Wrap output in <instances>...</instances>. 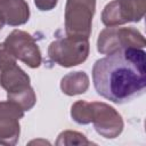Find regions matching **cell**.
<instances>
[{
  "label": "cell",
  "instance_id": "1",
  "mask_svg": "<svg viewBox=\"0 0 146 146\" xmlns=\"http://www.w3.org/2000/svg\"><path fill=\"white\" fill-rule=\"evenodd\" d=\"M96 91L104 98L123 104L143 95L146 87V54L124 48L98 59L92 67Z\"/></svg>",
  "mask_w": 146,
  "mask_h": 146
},
{
  "label": "cell",
  "instance_id": "2",
  "mask_svg": "<svg viewBox=\"0 0 146 146\" xmlns=\"http://www.w3.org/2000/svg\"><path fill=\"white\" fill-rule=\"evenodd\" d=\"M71 115L79 124L92 122L96 131L104 138H115L123 129L121 115L105 103L78 100L72 105Z\"/></svg>",
  "mask_w": 146,
  "mask_h": 146
},
{
  "label": "cell",
  "instance_id": "3",
  "mask_svg": "<svg viewBox=\"0 0 146 146\" xmlns=\"http://www.w3.org/2000/svg\"><path fill=\"white\" fill-rule=\"evenodd\" d=\"M96 0H67L65 7V33L76 40H88Z\"/></svg>",
  "mask_w": 146,
  "mask_h": 146
},
{
  "label": "cell",
  "instance_id": "4",
  "mask_svg": "<svg viewBox=\"0 0 146 146\" xmlns=\"http://www.w3.org/2000/svg\"><path fill=\"white\" fill-rule=\"evenodd\" d=\"M146 46L144 35L133 27L108 26L99 33L97 50L100 54H112L124 48H139Z\"/></svg>",
  "mask_w": 146,
  "mask_h": 146
},
{
  "label": "cell",
  "instance_id": "5",
  "mask_svg": "<svg viewBox=\"0 0 146 146\" xmlns=\"http://www.w3.org/2000/svg\"><path fill=\"white\" fill-rule=\"evenodd\" d=\"M52 62L64 67H71L83 63L89 55L88 40H76L70 36H58L48 49Z\"/></svg>",
  "mask_w": 146,
  "mask_h": 146
},
{
  "label": "cell",
  "instance_id": "6",
  "mask_svg": "<svg viewBox=\"0 0 146 146\" xmlns=\"http://www.w3.org/2000/svg\"><path fill=\"white\" fill-rule=\"evenodd\" d=\"M146 10V0H113L107 3L102 14L106 26H116L129 22H139Z\"/></svg>",
  "mask_w": 146,
  "mask_h": 146
},
{
  "label": "cell",
  "instance_id": "7",
  "mask_svg": "<svg viewBox=\"0 0 146 146\" xmlns=\"http://www.w3.org/2000/svg\"><path fill=\"white\" fill-rule=\"evenodd\" d=\"M8 51L27 66L35 68L41 64V52L34 39L22 30H14L5 40Z\"/></svg>",
  "mask_w": 146,
  "mask_h": 146
},
{
  "label": "cell",
  "instance_id": "8",
  "mask_svg": "<svg viewBox=\"0 0 146 146\" xmlns=\"http://www.w3.org/2000/svg\"><path fill=\"white\" fill-rule=\"evenodd\" d=\"M24 115L21 106L14 102L0 103V144L15 145L19 137V119Z\"/></svg>",
  "mask_w": 146,
  "mask_h": 146
},
{
  "label": "cell",
  "instance_id": "9",
  "mask_svg": "<svg viewBox=\"0 0 146 146\" xmlns=\"http://www.w3.org/2000/svg\"><path fill=\"white\" fill-rule=\"evenodd\" d=\"M0 15L6 24L22 25L29 21V5L24 0H0Z\"/></svg>",
  "mask_w": 146,
  "mask_h": 146
},
{
  "label": "cell",
  "instance_id": "10",
  "mask_svg": "<svg viewBox=\"0 0 146 146\" xmlns=\"http://www.w3.org/2000/svg\"><path fill=\"white\" fill-rule=\"evenodd\" d=\"M89 87V78L84 72H72L62 79L60 88L68 96L80 95L87 91Z\"/></svg>",
  "mask_w": 146,
  "mask_h": 146
},
{
  "label": "cell",
  "instance_id": "11",
  "mask_svg": "<svg viewBox=\"0 0 146 146\" xmlns=\"http://www.w3.org/2000/svg\"><path fill=\"white\" fill-rule=\"evenodd\" d=\"M7 98H8V100L14 102L18 106H21L23 108V111L31 110L36 102L35 94L31 87H29V88H26L19 92H16V94L7 95Z\"/></svg>",
  "mask_w": 146,
  "mask_h": 146
},
{
  "label": "cell",
  "instance_id": "12",
  "mask_svg": "<svg viewBox=\"0 0 146 146\" xmlns=\"http://www.w3.org/2000/svg\"><path fill=\"white\" fill-rule=\"evenodd\" d=\"M89 141L82 133L76 131H64L58 136L56 145H90Z\"/></svg>",
  "mask_w": 146,
  "mask_h": 146
},
{
  "label": "cell",
  "instance_id": "13",
  "mask_svg": "<svg viewBox=\"0 0 146 146\" xmlns=\"http://www.w3.org/2000/svg\"><path fill=\"white\" fill-rule=\"evenodd\" d=\"M58 0H34L35 6L40 10H50L56 7Z\"/></svg>",
  "mask_w": 146,
  "mask_h": 146
},
{
  "label": "cell",
  "instance_id": "14",
  "mask_svg": "<svg viewBox=\"0 0 146 146\" xmlns=\"http://www.w3.org/2000/svg\"><path fill=\"white\" fill-rule=\"evenodd\" d=\"M6 23H5V21H3V18L1 17V15H0V30L3 27V25H5Z\"/></svg>",
  "mask_w": 146,
  "mask_h": 146
}]
</instances>
